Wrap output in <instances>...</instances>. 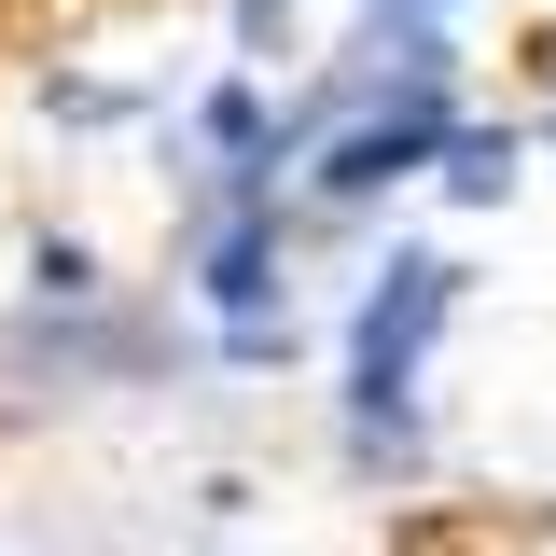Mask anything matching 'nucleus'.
Wrapping results in <instances>:
<instances>
[{"mask_svg":"<svg viewBox=\"0 0 556 556\" xmlns=\"http://www.w3.org/2000/svg\"><path fill=\"white\" fill-rule=\"evenodd\" d=\"M445 292H459V265H431V251L390 265V292L362 306V404H404V376H417V348H431V320H445Z\"/></svg>","mask_w":556,"mask_h":556,"instance_id":"1","label":"nucleus"},{"mask_svg":"<svg viewBox=\"0 0 556 556\" xmlns=\"http://www.w3.org/2000/svg\"><path fill=\"white\" fill-rule=\"evenodd\" d=\"M417 153H431V112H404V126H362V139L334 153V195H376V181H404Z\"/></svg>","mask_w":556,"mask_h":556,"instance_id":"2","label":"nucleus"},{"mask_svg":"<svg viewBox=\"0 0 556 556\" xmlns=\"http://www.w3.org/2000/svg\"><path fill=\"white\" fill-rule=\"evenodd\" d=\"M501 167H515V139H445V181L459 195H501Z\"/></svg>","mask_w":556,"mask_h":556,"instance_id":"3","label":"nucleus"}]
</instances>
